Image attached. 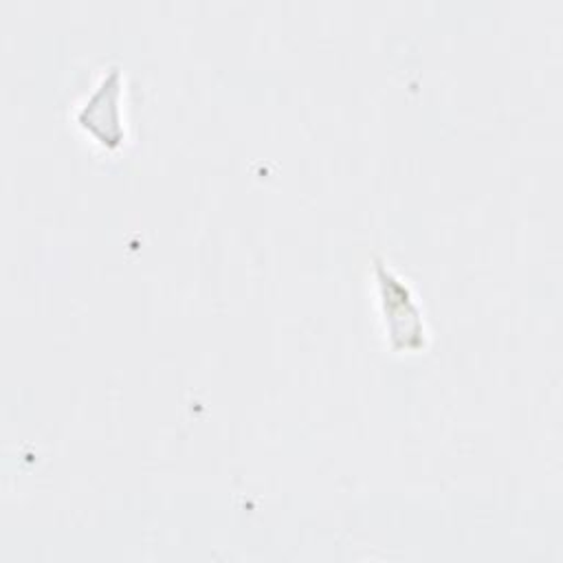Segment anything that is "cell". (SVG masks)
Here are the masks:
<instances>
[{"mask_svg": "<svg viewBox=\"0 0 563 563\" xmlns=\"http://www.w3.org/2000/svg\"><path fill=\"white\" fill-rule=\"evenodd\" d=\"M376 273L391 343L396 347H420L424 343V325L411 301L409 288L380 262H376Z\"/></svg>", "mask_w": 563, "mask_h": 563, "instance_id": "cell-1", "label": "cell"}, {"mask_svg": "<svg viewBox=\"0 0 563 563\" xmlns=\"http://www.w3.org/2000/svg\"><path fill=\"white\" fill-rule=\"evenodd\" d=\"M117 101H119V68H110V75L101 79L99 88L92 92V97L86 101V106L77 114L79 125L92 132L99 139V143L108 147L119 145L123 139Z\"/></svg>", "mask_w": 563, "mask_h": 563, "instance_id": "cell-2", "label": "cell"}]
</instances>
